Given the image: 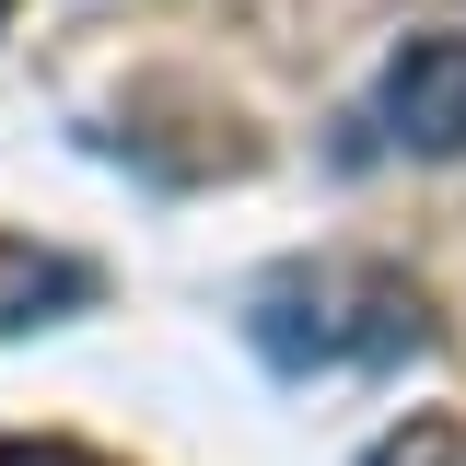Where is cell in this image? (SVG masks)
Wrapping results in <instances>:
<instances>
[{
	"mask_svg": "<svg viewBox=\"0 0 466 466\" xmlns=\"http://www.w3.org/2000/svg\"><path fill=\"white\" fill-rule=\"evenodd\" d=\"M373 128L420 152V164H455L466 152V35H408L385 58V94H373Z\"/></svg>",
	"mask_w": 466,
	"mask_h": 466,
	"instance_id": "2",
	"label": "cell"
},
{
	"mask_svg": "<svg viewBox=\"0 0 466 466\" xmlns=\"http://www.w3.org/2000/svg\"><path fill=\"white\" fill-rule=\"evenodd\" d=\"M82 303H94V268H82V257L0 233V339H24V327H58V315H82Z\"/></svg>",
	"mask_w": 466,
	"mask_h": 466,
	"instance_id": "3",
	"label": "cell"
},
{
	"mask_svg": "<svg viewBox=\"0 0 466 466\" xmlns=\"http://www.w3.org/2000/svg\"><path fill=\"white\" fill-rule=\"evenodd\" d=\"M245 339L268 373H361V361H408L431 315L397 268H280L245 303Z\"/></svg>",
	"mask_w": 466,
	"mask_h": 466,
	"instance_id": "1",
	"label": "cell"
},
{
	"mask_svg": "<svg viewBox=\"0 0 466 466\" xmlns=\"http://www.w3.org/2000/svg\"><path fill=\"white\" fill-rule=\"evenodd\" d=\"M0 12H12V0H0Z\"/></svg>",
	"mask_w": 466,
	"mask_h": 466,
	"instance_id": "6",
	"label": "cell"
},
{
	"mask_svg": "<svg viewBox=\"0 0 466 466\" xmlns=\"http://www.w3.org/2000/svg\"><path fill=\"white\" fill-rule=\"evenodd\" d=\"M361 466H455V420H408V431H385Z\"/></svg>",
	"mask_w": 466,
	"mask_h": 466,
	"instance_id": "4",
	"label": "cell"
},
{
	"mask_svg": "<svg viewBox=\"0 0 466 466\" xmlns=\"http://www.w3.org/2000/svg\"><path fill=\"white\" fill-rule=\"evenodd\" d=\"M0 466H70V455H35V443H0Z\"/></svg>",
	"mask_w": 466,
	"mask_h": 466,
	"instance_id": "5",
	"label": "cell"
}]
</instances>
